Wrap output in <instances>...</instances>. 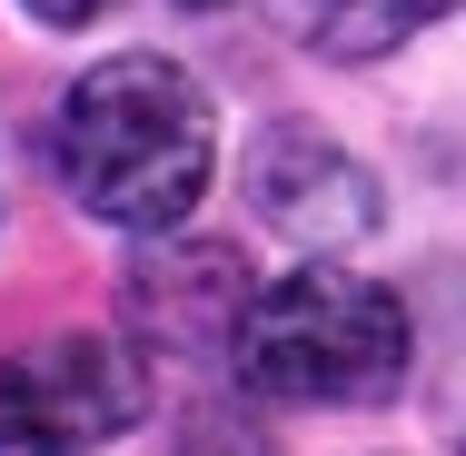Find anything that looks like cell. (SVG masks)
<instances>
[{"label": "cell", "mask_w": 466, "mask_h": 456, "mask_svg": "<svg viewBox=\"0 0 466 456\" xmlns=\"http://www.w3.org/2000/svg\"><path fill=\"white\" fill-rule=\"evenodd\" d=\"M248 298H258V288L238 269V248H149V258H129V288H119L129 328H139L149 348H169V358L238 348Z\"/></svg>", "instance_id": "5"}, {"label": "cell", "mask_w": 466, "mask_h": 456, "mask_svg": "<svg viewBox=\"0 0 466 456\" xmlns=\"http://www.w3.org/2000/svg\"><path fill=\"white\" fill-rule=\"evenodd\" d=\"M50 169H60V198H70L80 218L129 228V238H159V228H179L188 208L208 198L218 109L198 90V70H179L169 50L90 60V70L60 90Z\"/></svg>", "instance_id": "1"}, {"label": "cell", "mask_w": 466, "mask_h": 456, "mask_svg": "<svg viewBox=\"0 0 466 456\" xmlns=\"http://www.w3.org/2000/svg\"><path fill=\"white\" fill-rule=\"evenodd\" d=\"M457 10L466 0H308V50H328V60H387L397 40L437 30Z\"/></svg>", "instance_id": "6"}, {"label": "cell", "mask_w": 466, "mask_h": 456, "mask_svg": "<svg viewBox=\"0 0 466 456\" xmlns=\"http://www.w3.org/2000/svg\"><path fill=\"white\" fill-rule=\"evenodd\" d=\"M248 208L298 238V248H348V238H368L377 228V179L328 139V129H258V149H248Z\"/></svg>", "instance_id": "4"}, {"label": "cell", "mask_w": 466, "mask_h": 456, "mask_svg": "<svg viewBox=\"0 0 466 456\" xmlns=\"http://www.w3.org/2000/svg\"><path fill=\"white\" fill-rule=\"evenodd\" d=\"M238 377L279 407H377L407 387L417 367V328H407V298L377 288L358 269H308L268 278L238 318Z\"/></svg>", "instance_id": "2"}, {"label": "cell", "mask_w": 466, "mask_h": 456, "mask_svg": "<svg viewBox=\"0 0 466 456\" xmlns=\"http://www.w3.org/2000/svg\"><path fill=\"white\" fill-rule=\"evenodd\" d=\"M20 10H30L40 30H90V20L109 10V0H20Z\"/></svg>", "instance_id": "7"}, {"label": "cell", "mask_w": 466, "mask_h": 456, "mask_svg": "<svg viewBox=\"0 0 466 456\" xmlns=\"http://www.w3.org/2000/svg\"><path fill=\"white\" fill-rule=\"evenodd\" d=\"M149 417V367L109 328H70L0 358V456H99Z\"/></svg>", "instance_id": "3"}, {"label": "cell", "mask_w": 466, "mask_h": 456, "mask_svg": "<svg viewBox=\"0 0 466 456\" xmlns=\"http://www.w3.org/2000/svg\"><path fill=\"white\" fill-rule=\"evenodd\" d=\"M188 10H228V0H188Z\"/></svg>", "instance_id": "8"}]
</instances>
